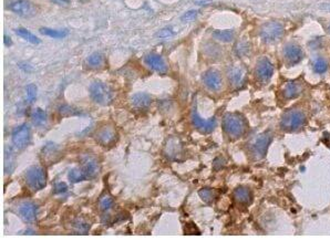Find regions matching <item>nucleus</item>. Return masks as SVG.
Returning <instances> with one entry per match:
<instances>
[{"label": "nucleus", "mask_w": 330, "mask_h": 240, "mask_svg": "<svg viewBox=\"0 0 330 240\" xmlns=\"http://www.w3.org/2000/svg\"><path fill=\"white\" fill-rule=\"evenodd\" d=\"M234 199L239 205L248 206L253 201V193L246 186H237L233 192Z\"/></svg>", "instance_id": "obj_18"}, {"label": "nucleus", "mask_w": 330, "mask_h": 240, "mask_svg": "<svg viewBox=\"0 0 330 240\" xmlns=\"http://www.w3.org/2000/svg\"><path fill=\"white\" fill-rule=\"evenodd\" d=\"M203 83L211 91H220L223 85V79L218 70H209L203 74Z\"/></svg>", "instance_id": "obj_13"}, {"label": "nucleus", "mask_w": 330, "mask_h": 240, "mask_svg": "<svg viewBox=\"0 0 330 240\" xmlns=\"http://www.w3.org/2000/svg\"><path fill=\"white\" fill-rule=\"evenodd\" d=\"M229 80L234 87H239L244 81V71L242 70V68H232L229 71Z\"/></svg>", "instance_id": "obj_23"}, {"label": "nucleus", "mask_w": 330, "mask_h": 240, "mask_svg": "<svg viewBox=\"0 0 330 240\" xmlns=\"http://www.w3.org/2000/svg\"><path fill=\"white\" fill-rule=\"evenodd\" d=\"M11 139L13 145H15L17 148L19 149L26 148L30 144L31 139L30 126L28 124H22L20 126H18V128L15 129V131L12 132Z\"/></svg>", "instance_id": "obj_8"}, {"label": "nucleus", "mask_w": 330, "mask_h": 240, "mask_svg": "<svg viewBox=\"0 0 330 240\" xmlns=\"http://www.w3.org/2000/svg\"><path fill=\"white\" fill-rule=\"evenodd\" d=\"M40 34H42L43 35H48V37L55 38V39H62L67 37L68 31L67 30H55V29H50L47 28V27H43L39 30Z\"/></svg>", "instance_id": "obj_25"}, {"label": "nucleus", "mask_w": 330, "mask_h": 240, "mask_svg": "<svg viewBox=\"0 0 330 240\" xmlns=\"http://www.w3.org/2000/svg\"><path fill=\"white\" fill-rule=\"evenodd\" d=\"M285 34V28L282 22L279 21H269L266 22L260 28V39L263 40L264 43L274 44L282 40Z\"/></svg>", "instance_id": "obj_2"}, {"label": "nucleus", "mask_w": 330, "mask_h": 240, "mask_svg": "<svg viewBox=\"0 0 330 240\" xmlns=\"http://www.w3.org/2000/svg\"><path fill=\"white\" fill-rule=\"evenodd\" d=\"M198 10H189L187 12H185L182 16V21L184 22H188V21H193L196 19V17L198 16Z\"/></svg>", "instance_id": "obj_34"}, {"label": "nucleus", "mask_w": 330, "mask_h": 240, "mask_svg": "<svg viewBox=\"0 0 330 240\" xmlns=\"http://www.w3.org/2000/svg\"><path fill=\"white\" fill-rule=\"evenodd\" d=\"M37 211H38L37 205L31 202L22 203L19 208H18V214H19L20 218L29 224L34 223V221L37 219Z\"/></svg>", "instance_id": "obj_15"}, {"label": "nucleus", "mask_w": 330, "mask_h": 240, "mask_svg": "<svg viewBox=\"0 0 330 240\" xmlns=\"http://www.w3.org/2000/svg\"><path fill=\"white\" fill-rule=\"evenodd\" d=\"M3 6L7 10L24 18H31L38 12L37 6L30 0H4Z\"/></svg>", "instance_id": "obj_3"}, {"label": "nucleus", "mask_w": 330, "mask_h": 240, "mask_svg": "<svg viewBox=\"0 0 330 240\" xmlns=\"http://www.w3.org/2000/svg\"><path fill=\"white\" fill-rule=\"evenodd\" d=\"M213 35L221 42H230L234 39V33L232 30H216L213 33Z\"/></svg>", "instance_id": "obj_26"}, {"label": "nucleus", "mask_w": 330, "mask_h": 240, "mask_svg": "<svg viewBox=\"0 0 330 240\" xmlns=\"http://www.w3.org/2000/svg\"><path fill=\"white\" fill-rule=\"evenodd\" d=\"M256 78L260 82H268L274 74V66L268 58H260L255 68Z\"/></svg>", "instance_id": "obj_11"}, {"label": "nucleus", "mask_w": 330, "mask_h": 240, "mask_svg": "<svg viewBox=\"0 0 330 240\" xmlns=\"http://www.w3.org/2000/svg\"><path fill=\"white\" fill-rule=\"evenodd\" d=\"M88 65L90 67H92V68H98V67H100L102 65V62H103V57H102V54L101 53H99V52H96V53H93L91 54V56H90L88 58Z\"/></svg>", "instance_id": "obj_32"}, {"label": "nucleus", "mask_w": 330, "mask_h": 240, "mask_svg": "<svg viewBox=\"0 0 330 240\" xmlns=\"http://www.w3.org/2000/svg\"><path fill=\"white\" fill-rule=\"evenodd\" d=\"M113 204H114V201L113 198L110 196H106L101 199L100 202V209L102 210H109L110 208L113 207Z\"/></svg>", "instance_id": "obj_33"}, {"label": "nucleus", "mask_w": 330, "mask_h": 240, "mask_svg": "<svg viewBox=\"0 0 330 240\" xmlns=\"http://www.w3.org/2000/svg\"><path fill=\"white\" fill-rule=\"evenodd\" d=\"M182 152H183L182 143L178 141V139L172 138L171 141L167 142L165 145V154L167 157L171 158V160H178V158H180Z\"/></svg>", "instance_id": "obj_19"}, {"label": "nucleus", "mask_w": 330, "mask_h": 240, "mask_svg": "<svg viewBox=\"0 0 330 240\" xmlns=\"http://www.w3.org/2000/svg\"><path fill=\"white\" fill-rule=\"evenodd\" d=\"M192 122L194 126H195V128L203 134L212 133L216 129V125H218V122H216L215 117H211L209 120L202 119L200 114H198L195 106L193 107L192 111Z\"/></svg>", "instance_id": "obj_9"}, {"label": "nucleus", "mask_w": 330, "mask_h": 240, "mask_svg": "<svg viewBox=\"0 0 330 240\" xmlns=\"http://www.w3.org/2000/svg\"><path fill=\"white\" fill-rule=\"evenodd\" d=\"M75 229L76 230H80V233L83 234V230H85V232H87V230L89 229V225L87 223H85V221H82V220L76 221V223H75Z\"/></svg>", "instance_id": "obj_36"}, {"label": "nucleus", "mask_w": 330, "mask_h": 240, "mask_svg": "<svg viewBox=\"0 0 330 240\" xmlns=\"http://www.w3.org/2000/svg\"><path fill=\"white\" fill-rule=\"evenodd\" d=\"M116 137V131L112 125L103 126V128L98 131L96 135L97 141L103 145V146H110L111 144H114Z\"/></svg>", "instance_id": "obj_14"}, {"label": "nucleus", "mask_w": 330, "mask_h": 240, "mask_svg": "<svg viewBox=\"0 0 330 240\" xmlns=\"http://www.w3.org/2000/svg\"><path fill=\"white\" fill-rule=\"evenodd\" d=\"M31 117H33V122L36 125H42L47 121V113L42 108H36L31 114Z\"/></svg>", "instance_id": "obj_27"}, {"label": "nucleus", "mask_w": 330, "mask_h": 240, "mask_svg": "<svg viewBox=\"0 0 330 240\" xmlns=\"http://www.w3.org/2000/svg\"><path fill=\"white\" fill-rule=\"evenodd\" d=\"M26 184L31 191L38 192L47 186V173L40 166H33L26 171Z\"/></svg>", "instance_id": "obj_4"}, {"label": "nucleus", "mask_w": 330, "mask_h": 240, "mask_svg": "<svg viewBox=\"0 0 330 240\" xmlns=\"http://www.w3.org/2000/svg\"><path fill=\"white\" fill-rule=\"evenodd\" d=\"M305 120L306 116L304 112L293 108V110L287 111L283 115L282 120H280V126L286 132H293V131H297L304 125Z\"/></svg>", "instance_id": "obj_5"}, {"label": "nucleus", "mask_w": 330, "mask_h": 240, "mask_svg": "<svg viewBox=\"0 0 330 240\" xmlns=\"http://www.w3.org/2000/svg\"><path fill=\"white\" fill-rule=\"evenodd\" d=\"M90 97L97 104L100 105H109L112 102V92L110 88L102 81H94L90 85Z\"/></svg>", "instance_id": "obj_6"}, {"label": "nucleus", "mask_w": 330, "mask_h": 240, "mask_svg": "<svg viewBox=\"0 0 330 240\" xmlns=\"http://www.w3.org/2000/svg\"><path fill=\"white\" fill-rule=\"evenodd\" d=\"M16 34L17 35H19L20 38L25 39L26 41L30 42L31 44H39L40 42H41V40H40L37 35H35L33 33H30L29 30H27L25 28L16 29Z\"/></svg>", "instance_id": "obj_24"}, {"label": "nucleus", "mask_w": 330, "mask_h": 240, "mask_svg": "<svg viewBox=\"0 0 330 240\" xmlns=\"http://www.w3.org/2000/svg\"><path fill=\"white\" fill-rule=\"evenodd\" d=\"M223 129L230 138H238L245 134L247 122L242 115L236 113H228L223 119Z\"/></svg>", "instance_id": "obj_1"}, {"label": "nucleus", "mask_w": 330, "mask_h": 240, "mask_svg": "<svg viewBox=\"0 0 330 240\" xmlns=\"http://www.w3.org/2000/svg\"><path fill=\"white\" fill-rule=\"evenodd\" d=\"M144 62H146L147 66L150 67L152 70L160 72V73H165L167 71V66L164 61V59L157 53L154 52L147 53L146 58H144Z\"/></svg>", "instance_id": "obj_17"}, {"label": "nucleus", "mask_w": 330, "mask_h": 240, "mask_svg": "<svg viewBox=\"0 0 330 240\" xmlns=\"http://www.w3.org/2000/svg\"><path fill=\"white\" fill-rule=\"evenodd\" d=\"M329 31H330V26H329Z\"/></svg>", "instance_id": "obj_39"}, {"label": "nucleus", "mask_w": 330, "mask_h": 240, "mask_svg": "<svg viewBox=\"0 0 330 240\" xmlns=\"http://www.w3.org/2000/svg\"><path fill=\"white\" fill-rule=\"evenodd\" d=\"M81 171L85 176V179L96 178L100 171V164L96 157L92 155H84L81 160Z\"/></svg>", "instance_id": "obj_10"}, {"label": "nucleus", "mask_w": 330, "mask_h": 240, "mask_svg": "<svg viewBox=\"0 0 330 240\" xmlns=\"http://www.w3.org/2000/svg\"><path fill=\"white\" fill-rule=\"evenodd\" d=\"M283 54L288 65L293 66L299 63L305 57V53L302 51V49L295 43H289L287 46L284 47Z\"/></svg>", "instance_id": "obj_12"}, {"label": "nucleus", "mask_w": 330, "mask_h": 240, "mask_svg": "<svg viewBox=\"0 0 330 240\" xmlns=\"http://www.w3.org/2000/svg\"><path fill=\"white\" fill-rule=\"evenodd\" d=\"M151 97L147 93L139 92L132 97V105L137 108H146L151 104Z\"/></svg>", "instance_id": "obj_21"}, {"label": "nucleus", "mask_w": 330, "mask_h": 240, "mask_svg": "<svg viewBox=\"0 0 330 240\" xmlns=\"http://www.w3.org/2000/svg\"><path fill=\"white\" fill-rule=\"evenodd\" d=\"M68 178H69L72 184H75L82 182V180H85V176L82 173L81 169H72L69 171V174H68Z\"/></svg>", "instance_id": "obj_28"}, {"label": "nucleus", "mask_w": 330, "mask_h": 240, "mask_svg": "<svg viewBox=\"0 0 330 240\" xmlns=\"http://www.w3.org/2000/svg\"><path fill=\"white\" fill-rule=\"evenodd\" d=\"M313 68L314 71L318 74H323L328 70V63L323 58H317L315 59V61L313 63Z\"/></svg>", "instance_id": "obj_29"}, {"label": "nucleus", "mask_w": 330, "mask_h": 240, "mask_svg": "<svg viewBox=\"0 0 330 240\" xmlns=\"http://www.w3.org/2000/svg\"><path fill=\"white\" fill-rule=\"evenodd\" d=\"M59 157H60V149L55 143L50 142L44 145L41 151V158L44 164L51 165L59 160Z\"/></svg>", "instance_id": "obj_16"}, {"label": "nucleus", "mask_w": 330, "mask_h": 240, "mask_svg": "<svg viewBox=\"0 0 330 240\" xmlns=\"http://www.w3.org/2000/svg\"><path fill=\"white\" fill-rule=\"evenodd\" d=\"M172 34H173V33H172L170 29H164V30H162V31H160L159 34H157V37L166 38V37H170V35H172Z\"/></svg>", "instance_id": "obj_37"}, {"label": "nucleus", "mask_w": 330, "mask_h": 240, "mask_svg": "<svg viewBox=\"0 0 330 240\" xmlns=\"http://www.w3.org/2000/svg\"><path fill=\"white\" fill-rule=\"evenodd\" d=\"M273 141V133L270 131H266V132L258 135L254 142L252 143L251 152L253 157L255 160H263L267 154V149L270 142Z\"/></svg>", "instance_id": "obj_7"}, {"label": "nucleus", "mask_w": 330, "mask_h": 240, "mask_svg": "<svg viewBox=\"0 0 330 240\" xmlns=\"http://www.w3.org/2000/svg\"><path fill=\"white\" fill-rule=\"evenodd\" d=\"M3 44L6 47H10L12 44V40L8 34H3Z\"/></svg>", "instance_id": "obj_38"}, {"label": "nucleus", "mask_w": 330, "mask_h": 240, "mask_svg": "<svg viewBox=\"0 0 330 240\" xmlns=\"http://www.w3.org/2000/svg\"><path fill=\"white\" fill-rule=\"evenodd\" d=\"M301 92H302V85L299 82H295V81L287 82L283 88V96L288 100L299 97Z\"/></svg>", "instance_id": "obj_20"}, {"label": "nucleus", "mask_w": 330, "mask_h": 240, "mask_svg": "<svg viewBox=\"0 0 330 240\" xmlns=\"http://www.w3.org/2000/svg\"><path fill=\"white\" fill-rule=\"evenodd\" d=\"M198 196L201 197V199L204 203L210 204V203L214 201L215 195H214L213 189L205 187V188H202V189H200V191H198Z\"/></svg>", "instance_id": "obj_30"}, {"label": "nucleus", "mask_w": 330, "mask_h": 240, "mask_svg": "<svg viewBox=\"0 0 330 240\" xmlns=\"http://www.w3.org/2000/svg\"><path fill=\"white\" fill-rule=\"evenodd\" d=\"M68 191V185L66 183H58L55 185V188H53V192L55 194H65Z\"/></svg>", "instance_id": "obj_35"}, {"label": "nucleus", "mask_w": 330, "mask_h": 240, "mask_svg": "<svg viewBox=\"0 0 330 240\" xmlns=\"http://www.w3.org/2000/svg\"><path fill=\"white\" fill-rule=\"evenodd\" d=\"M37 93L38 90L36 84H29L26 87V100L28 103H34L37 99Z\"/></svg>", "instance_id": "obj_31"}, {"label": "nucleus", "mask_w": 330, "mask_h": 240, "mask_svg": "<svg viewBox=\"0 0 330 240\" xmlns=\"http://www.w3.org/2000/svg\"><path fill=\"white\" fill-rule=\"evenodd\" d=\"M15 167V154L12 149L7 146L3 154V171L6 174H10Z\"/></svg>", "instance_id": "obj_22"}]
</instances>
